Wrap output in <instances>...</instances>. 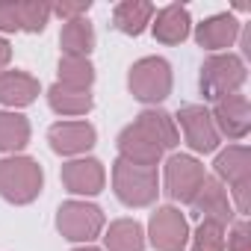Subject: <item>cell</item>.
Returning <instances> with one entry per match:
<instances>
[{
    "instance_id": "1",
    "label": "cell",
    "mask_w": 251,
    "mask_h": 251,
    "mask_svg": "<svg viewBox=\"0 0 251 251\" xmlns=\"http://www.w3.org/2000/svg\"><path fill=\"white\" fill-rule=\"evenodd\" d=\"M42 189H45V169L39 160L27 154H12L0 160V198L3 201L27 207L42 195Z\"/></svg>"
},
{
    "instance_id": "2",
    "label": "cell",
    "mask_w": 251,
    "mask_h": 251,
    "mask_svg": "<svg viewBox=\"0 0 251 251\" xmlns=\"http://www.w3.org/2000/svg\"><path fill=\"white\" fill-rule=\"evenodd\" d=\"M248 80V68L245 59L239 53H210L201 62V74H198V86L204 100H222L227 95H239L242 86Z\"/></svg>"
},
{
    "instance_id": "3",
    "label": "cell",
    "mask_w": 251,
    "mask_h": 251,
    "mask_svg": "<svg viewBox=\"0 0 251 251\" xmlns=\"http://www.w3.org/2000/svg\"><path fill=\"white\" fill-rule=\"evenodd\" d=\"M112 192L130 210L151 207V204H157V195H160V175H157V169L133 166L118 157L112 163Z\"/></svg>"
},
{
    "instance_id": "4",
    "label": "cell",
    "mask_w": 251,
    "mask_h": 251,
    "mask_svg": "<svg viewBox=\"0 0 251 251\" xmlns=\"http://www.w3.org/2000/svg\"><path fill=\"white\" fill-rule=\"evenodd\" d=\"M172 89H175V71L172 62L163 56H142L127 71V92L145 106L163 103L172 95Z\"/></svg>"
},
{
    "instance_id": "5",
    "label": "cell",
    "mask_w": 251,
    "mask_h": 251,
    "mask_svg": "<svg viewBox=\"0 0 251 251\" xmlns=\"http://www.w3.org/2000/svg\"><path fill=\"white\" fill-rule=\"evenodd\" d=\"M103 227H106L103 210L98 204H92V201L71 198V201H62L59 210H56V230L68 242L92 245L103 233Z\"/></svg>"
},
{
    "instance_id": "6",
    "label": "cell",
    "mask_w": 251,
    "mask_h": 251,
    "mask_svg": "<svg viewBox=\"0 0 251 251\" xmlns=\"http://www.w3.org/2000/svg\"><path fill=\"white\" fill-rule=\"evenodd\" d=\"M175 124L183 130V142L189 145L192 157L195 154H216L222 145V136L213 124V115L204 103H186L177 109Z\"/></svg>"
},
{
    "instance_id": "7",
    "label": "cell",
    "mask_w": 251,
    "mask_h": 251,
    "mask_svg": "<svg viewBox=\"0 0 251 251\" xmlns=\"http://www.w3.org/2000/svg\"><path fill=\"white\" fill-rule=\"evenodd\" d=\"M145 239L154 251H183L189 245V222L175 204H163L151 213Z\"/></svg>"
},
{
    "instance_id": "8",
    "label": "cell",
    "mask_w": 251,
    "mask_h": 251,
    "mask_svg": "<svg viewBox=\"0 0 251 251\" xmlns=\"http://www.w3.org/2000/svg\"><path fill=\"white\" fill-rule=\"evenodd\" d=\"M204 177V163L192 154H172L166 160V195L175 204H192Z\"/></svg>"
},
{
    "instance_id": "9",
    "label": "cell",
    "mask_w": 251,
    "mask_h": 251,
    "mask_svg": "<svg viewBox=\"0 0 251 251\" xmlns=\"http://www.w3.org/2000/svg\"><path fill=\"white\" fill-rule=\"evenodd\" d=\"M48 142H50L53 154L77 160V157H86L95 148L98 130H95V124H89L86 118L56 121V124H50V130H48Z\"/></svg>"
},
{
    "instance_id": "10",
    "label": "cell",
    "mask_w": 251,
    "mask_h": 251,
    "mask_svg": "<svg viewBox=\"0 0 251 251\" xmlns=\"http://www.w3.org/2000/svg\"><path fill=\"white\" fill-rule=\"evenodd\" d=\"M210 115H213V124H216L219 136L233 142V145H239L251 133V103H248V98L242 92L216 100Z\"/></svg>"
},
{
    "instance_id": "11",
    "label": "cell",
    "mask_w": 251,
    "mask_h": 251,
    "mask_svg": "<svg viewBox=\"0 0 251 251\" xmlns=\"http://www.w3.org/2000/svg\"><path fill=\"white\" fill-rule=\"evenodd\" d=\"M59 177H62V186H65L71 195L83 198V201L100 195L103 186H106V169H103V163L95 160V157H77V160L62 163Z\"/></svg>"
},
{
    "instance_id": "12",
    "label": "cell",
    "mask_w": 251,
    "mask_h": 251,
    "mask_svg": "<svg viewBox=\"0 0 251 251\" xmlns=\"http://www.w3.org/2000/svg\"><path fill=\"white\" fill-rule=\"evenodd\" d=\"M189 207L195 210V216H201V222H216L222 227H227L236 219L233 204H230V195H227V186L222 180H216L213 175L204 177V183L195 192V198H192Z\"/></svg>"
},
{
    "instance_id": "13",
    "label": "cell",
    "mask_w": 251,
    "mask_h": 251,
    "mask_svg": "<svg viewBox=\"0 0 251 251\" xmlns=\"http://www.w3.org/2000/svg\"><path fill=\"white\" fill-rule=\"evenodd\" d=\"M242 33V24L236 21L233 12H216L210 18H204L201 24H195V45L210 50V53H227V48L236 45Z\"/></svg>"
},
{
    "instance_id": "14",
    "label": "cell",
    "mask_w": 251,
    "mask_h": 251,
    "mask_svg": "<svg viewBox=\"0 0 251 251\" xmlns=\"http://www.w3.org/2000/svg\"><path fill=\"white\" fill-rule=\"evenodd\" d=\"M151 33H154V39L160 45H169V48L183 45L189 39V33H192V15H189V9L180 6V3L163 6L151 18Z\"/></svg>"
},
{
    "instance_id": "15",
    "label": "cell",
    "mask_w": 251,
    "mask_h": 251,
    "mask_svg": "<svg viewBox=\"0 0 251 251\" xmlns=\"http://www.w3.org/2000/svg\"><path fill=\"white\" fill-rule=\"evenodd\" d=\"M39 92H42V83L30 71H18V68L0 71V106L18 112L30 106L39 98Z\"/></svg>"
},
{
    "instance_id": "16",
    "label": "cell",
    "mask_w": 251,
    "mask_h": 251,
    "mask_svg": "<svg viewBox=\"0 0 251 251\" xmlns=\"http://www.w3.org/2000/svg\"><path fill=\"white\" fill-rule=\"evenodd\" d=\"M115 145H118V157H121V160H127V163H133V166H148V169H157L160 160H163V154H166L157 142H151V139L136 127V124H127V127L118 133Z\"/></svg>"
},
{
    "instance_id": "17",
    "label": "cell",
    "mask_w": 251,
    "mask_h": 251,
    "mask_svg": "<svg viewBox=\"0 0 251 251\" xmlns=\"http://www.w3.org/2000/svg\"><path fill=\"white\" fill-rule=\"evenodd\" d=\"M213 172H216L213 177L222 180L227 189L251 183V151L245 145H227V148L216 151Z\"/></svg>"
},
{
    "instance_id": "18",
    "label": "cell",
    "mask_w": 251,
    "mask_h": 251,
    "mask_svg": "<svg viewBox=\"0 0 251 251\" xmlns=\"http://www.w3.org/2000/svg\"><path fill=\"white\" fill-rule=\"evenodd\" d=\"M133 124H136V127H139L151 142H157L163 151H172V148L180 145V130H177V124H175V115H169L166 109L148 106V109H142V112L133 118Z\"/></svg>"
},
{
    "instance_id": "19",
    "label": "cell",
    "mask_w": 251,
    "mask_h": 251,
    "mask_svg": "<svg viewBox=\"0 0 251 251\" xmlns=\"http://www.w3.org/2000/svg\"><path fill=\"white\" fill-rule=\"evenodd\" d=\"M154 3L148 0H121L112 9V27L124 36H142L148 27H151V18H154Z\"/></svg>"
},
{
    "instance_id": "20",
    "label": "cell",
    "mask_w": 251,
    "mask_h": 251,
    "mask_svg": "<svg viewBox=\"0 0 251 251\" xmlns=\"http://www.w3.org/2000/svg\"><path fill=\"white\" fill-rule=\"evenodd\" d=\"M106 251H145V227L136 219H115L100 233Z\"/></svg>"
},
{
    "instance_id": "21",
    "label": "cell",
    "mask_w": 251,
    "mask_h": 251,
    "mask_svg": "<svg viewBox=\"0 0 251 251\" xmlns=\"http://www.w3.org/2000/svg\"><path fill=\"white\" fill-rule=\"evenodd\" d=\"M33 127H30V118L15 112V109H0V151L6 157L21 154L30 145Z\"/></svg>"
},
{
    "instance_id": "22",
    "label": "cell",
    "mask_w": 251,
    "mask_h": 251,
    "mask_svg": "<svg viewBox=\"0 0 251 251\" xmlns=\"http://www.w3.org/2000/svg\"><path fill=\"white\" fill-rule=\"evenodd\" d=\"M48 106L62 115V118H80V115H89L92 106H95V98L92 92H80V89H68V86H59L53 83L48 89Z\"/></svg>"
},
{
    "instance_id": "23",
    "label": "cell",
    "mask_w": 251,
    "mask_h": 251,
    "mask_svg": "<svg viewBox=\"0 0 251 251\" xmlns=\"http://www.w3.org/2000/svg\"><path fill=\"white\" fill-rule=\"evenodd\" d=\"M59 50H62V56H83V59H89L92 50H95V27H92V21L89 18L65 21L62 33H59Z\"/></svg>"
},
{
    "instance_id": "24",
    "label": "cell",
    "mask_w": 251,
    "mask_h": 251,
    "mask_svg": "<svg viewBox=\"0 0 251 251\" xmlns=\"http://www.w3.org/2000/svg\"><path fill=\"white\" fill-rule=\"evenodd\" d=\"M56 77H59V80H56L59 86H68V89L89 92L98 74H95V65H92V59H83V56H59Z\"/></svg>"
},
{
    "instance_id": "25",
    "label": "cell",
    "mask_w": 251,
    "mask_h": 251,
    "mask_svg": "<svg viewBox=\"0 0 251 251\" xmlns=\"http://www.w3.org/2000/svg\"><path fill=\"white\" fill-rule=\"evenodd\" d=\"M15 15H18V33L39 36L45 33L53 12L48 3H39V0H15Z\"/></svg>"
},
{
    "instance_id": "26",
    "label": "cell",
    "mask_w": 251,
    "mask_h": 251,
    "mask_svg": "<svg viewBox=\"0 0 251 251\" xmlns=\"http://www.w3.org/2000/svg\"><path fill=\"white\" fill-rule=\"evenodd\" d=\"M225 230L216 222H201L195 227V233H189V245L192 251H225Z\"/></svg>"
},
{
    "instance_id": "27",
    "label": "cell",
    "mask_w": 251,
    "mask_h": 251,
    "mask_svg": "<svg viewBox=\"0 0 251 251\" xmlns=\"http://www.w3.org/2000/svg\"><path fill=\"white\" fill-rule=\"evenodd\" d=\"M225 251H251V225L248 219H233L225 230Z\"/></svg>"
},
{
    "instance_id": "28",
    "label": "cell",
    "mask_w": 251,
    "mask_h": 251,
    "mask_svg": "<svg viewBox=\"0 0 251 251\" xmlns=\"http://www.w3.org/2000/svg\"><path fill=\"white\" fill-rule=\"evenodd\" d=\"M89 9H92V0H77V3H56V6H50V12L59 15L62 24L65 21H74V18H86Z\"/></svg>"
},
{
    "instance_id": "29",
    "label": "cell",
    "mask_w": 251,
    "mask_h": 251,
    "mask_svg": "<svg viewBox=\"0 0 251 251\" xmlns=\"http://www.w3.org/2000/svg\"><path fill=\"white\" fill-rule=\"evenodd\" d=\"M0 33H18L15 0H0Z\"/></svg>"
},
{
    "instance_id": "30",
    "label": "cell",
    "mask_w": 251,
    "mask_h": 251,
    "mask_svg": "<svg viewBox=\"0 0 251 251\" xmlns=\"http://www.w3.org/2000/svg\"><path fill=\"white\" fill-rule=\"evenodd\" d=\"M9 62H12V45H9L3 36H0V71H6Z\"/></svg>"
},
{
    "instance_id": "31",
    "label": "cell",
    "mask_w": 251,
    "mask_h": 251,
    "mask_svg": "<svg viewBox=\"0 0 251 251\" xmlns=\"http://www.w3.org/2000/svg\"><path fill=\"white\" fill-rule=\"evenodd\" d=\"M71 251H103V248H95V245H77V248H71Z\"/></svg>"
}]
</instances>
